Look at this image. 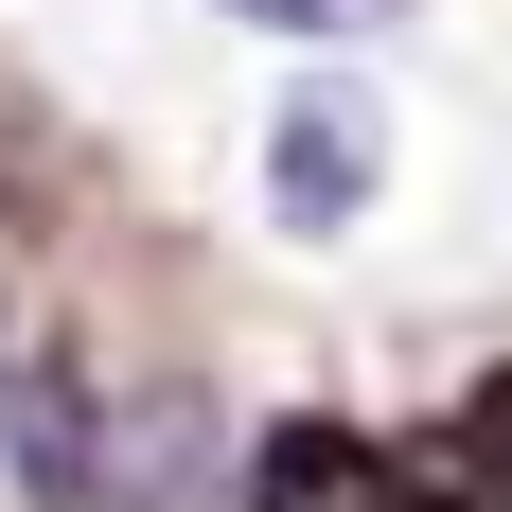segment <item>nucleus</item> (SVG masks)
<instances>
[{
    "label": "nucleus",
    "mask_w": 512,
    "mask_h": 512,
    "mask_svg": "<svg viewBox=\"0 0 512 512\" xmlns=\"http://www.w3.org/2000/svg\"><path fill=\"white\" fill-rule=\"evenodd\" d=\"M230 36H283V53H354V36H407L424 0H212Z\"/></svg>",
    "instance_id": "5"
},
{
    "label": "nucleus",
    "mask_w": 512,
    "mask_h": 512,
    "mask_svg": "<svg viewBox=\"0 0 512 512\" xmlns=\"http://www.w3.org/2000/svg\"><path fill=\"white\" fill-rule=\"evenodd\" d=\"M371 212H389V89L301 71V89L265 106V230L283 248H354Z\"/></svg>",
    "instance_id": "1"
},
{
    "label": "nucleus",
    "mask_w": 512,
    "mask_h": 512,
    "mask_svg": "<svg viewBox=\"0 0 512 512\" xmlns=\"http://www.w3.org/2000/svg\"><path fill=\"white\" fill-rule=\"evenodd\" d=\"M248 424L212 389H89V512H230Z\"/></svg>",
    "instance_id": "2"
},
{
    "label": "nucleus",
    "mask_w": 512,
    "mask_h": 512,
    "mask_svg": "<svg viewBox=\"0 0 512 512\" xmlns=\"http://www.w3.org/2000/svg\"><path fill=\"white\" fill-rule=\"evenodd\" d=\"M407 495H424V512H512V371L460 389L442 442H407Z\"/></svg>",
    "instance_id": "4"
},
{
    "label": "nucleus",
    "mask_w": 512,
    "mask_h": 512,
    "mask_svg": "<svg viewBox=\"0 0 512 512\" xmlns=\"http://www.w3.org/2000/svg\"><path fill=\"white\" fill-rule=\"evenodd\" d=\"M389 495H407V460H389L371 424L301 407V424H248V495L230 512H389Z\"/></svg>",
    "instance_id": "3"
}]
</instances>
